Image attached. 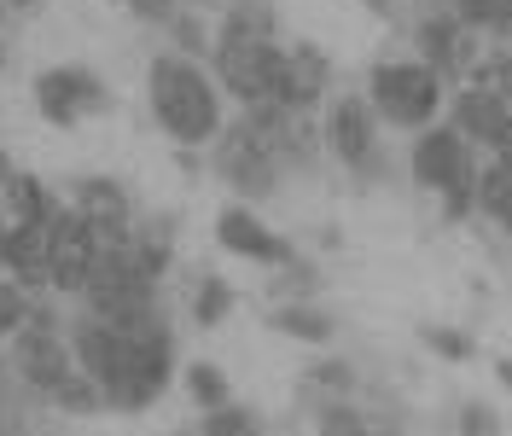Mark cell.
I'll return each mask as SVG.
<instances>
[{
  "label": "cell",
  "mask_w": 512,
  "mask_h": 436,
  "mask_svg": "<svg viewBox=\"0 0 512 436\" xmlns=\"http://www.w3.org/2000/svg\"><path fill=\"white\" fill-rule=\"evenodd\" d=\"M47 407H53V413H64V419H82V413H105V390H99L94 378L76 367V373H70V378L59 384V396H53Z\"/></svg>",
  "instance_id": "30"
},
{
  "label": "cell",
  "mask_w": 512,
  "mask_h": 436,
  "mask_svg": "<svg viewBox=\"0 0 512 436\" xmlns=\"http://www.w3.org/2000/svg\"><path fill=\"white\" fill-rule=\"evenodd\" d=\"M0 378H6V355H0Z\"/></svg>",
  "instance_id": "45"
},
{
  "label": "cell",
  "mask_w": 512,
  "mask_h": 436,
  "mask_svg": "<svg viewBox=\"0 0 512 436\" xmlns=\"http://www.w3.org/2000/svg\"><path fill=\"white\" fill-rule=\"evenodd\" d=\"M6 12H12V6L0 0V70H6V59H12V53H6Z\"/></svg>",
  "instance_id": "41"
},
{
  "label": "cell",
  "mask_w": 512,
  "mask_h": 436,
  "mask_svg": "<svg viewBox=\"0 0 512 436\" xmlns=\"http://www.w3.org/2000/svg\"><path fill=\"white\" fill-rule=\"evenodd\" d=\"M361 94L373 99V111H379V123L390 134H419V128L443 123V111H448V82L425 59H414V53L373 59Z\"/></svg>",
  "instance_id": "4"
},
{
  "label": "cell",
  "mask_w": 512,
  "mask_h": 436,
  "mask_svg": "<svg viewBox=\"0 0 512 436\" xmlns=\"http://www.w3.org/2000/svg\"><path fill=\"white\" fill-rule=\"evenodd\" d=\"M99 250H105L99 233L64 204L59 216H53V297L82 303V291H88V280H94V268H99Z\"/></svg>",
  "instance_id": "14"
},
{
  "label": "cell",
  "mask_w": 512,
  "mask_h": 436,
  "mask_svg": "<svg viewBox=\"0 0 512 436\" xmlns=\"http://www.w3.org/2000/svg\"><path fill=\"white\" fill-rule=\"evenodd\" d=\"M320 140L326 157L355 181V192H379L396 181V157L384 146V123L367 94H332L326 117H320Z\"/></svg>",
  "instance_id": "3"
},
{
  "label": "cell",
  "mask_w": 512,
  "mask_h": 436,
  "mask_svg": "<svg viewBox=\"0 0 512 436\" xmlns=\"http://www.w3.org/2000/svg\"><path fill=\"white\" fill-rule=\"evenodd\" d=\"M454 12H460V24L466 30H478L489 47H501L512 41V0H448Z\"/></svg>",
  "instance_id": "26"
},
{
  "label": "cell",
  "mask_w": 512,
  "mask_h": 436,
  "mask_svg": "<svg viewBox=\"0 0 512 436\" xmlns=\"http://www.w3.org/2000/svg\"><path fill=\"white\" fill-rule=\"evenodd\" d=\"M478 216L495 221L512 239V169L489 163V157H483V181H478Z\"/></svg>",
  "instance_id": "27"
},
{
  "label": "cell",
  "mask_w": 512,
  "mask_h": 436,
  "mask_svg": "<svg viewBox=\"0 0 512 436\" xmlns=\"http://www.w3.org/2000/svg\"><path fill=\"white\" fill-rule=\"evenodd\" d=\"M64 204H70L76 216L94 227L105 250L128 245V233H134V221H140V210H134V192H128L117 175H76V181H70V192H64Z\"/></svg>",
  "instance_id": "13"
},
{
  "label": "cell",
  "mask_w": 512,
  "mask_h": 436,
  "mask_svg": "<svg viewBox=\"0 0 512 436\" xmlns=\"http://www.w3.org/2000/svg\"><path fill=\"white\" fill-rule=\"evenodd\" d=\"M495 384L512 396V355H495Z\"/></svg>",
  "instance_id": "40"
},
{
  "label": "cell",
  "mask_w": 512,
  "mask_h": 436,
  "mask_svg": "<svg viewBox=\"0 0 512 436\" xmlns=\"http://www.w3.org/2000/svg\"><path fill=\"white\" fill-rule=\"evenodd\" d=\"M408 47H414V59H425L437 76H443L448 88H460L472 70H478V59L489 53V41H483L478 30H466L460 24V12L454 6H425L414 18V30H408Z\"/></svg>",
  "instance_id": "8"
},
{
  "label": "cell",
  "mask_w": 512,
  "mask_h": 436,
  "mask_svg": "<svg viewBox=\"0 0 512 436\" xmlns=\"http://www.w3.org/2000/svg\"><path fill=\"white\" fill-rule=\"evenodd\" d=\"M210 70L222 82L233 105H262L280 94V70H286V41H262V35H216Z\"/></svg>",
  "instance_id": "7"
},
{
  "label": "cell",
  "mask_w": 512,
  "mask_h": 436,
  "mask_svg": "<svg viewBox=\"0 0 512 436\" xmlns=\"http://www.w3.org/2000/svg\"><path fill=\"white\" fill-rule=\"evenodd\" d=\"M338 88V64L332 53L320 47V41H286V70H280V105L286 111H303V117H315L320 105L332 99Z\"/></svg>",
  "instance_id": "15"
},
{
  "label": "cell",
  "mask_w": 512,
  "mask_h": 436,
  "mask_svg": "<svg viewBox=\"0 0 512 436\" xmlns=\"http://www.w3.org/2000/svg\"><path fill=\"white\" fill-rule=\"evenodd\" d=\"M419 343H425V349H431L437 361H454V367L478 355L472 332H460V326H437V320H431V326H419Z\"/></svg>",
  "instance_id": "34"
},
{
  "label": "cell",
  "mask_w": 512,
  "mask_h": 436,
  "mask_svg": "<svg viewBox=\"0 0 512 436\" xmlns=\"http://www.w3.org/2000/svg\"><path fill=\"white\" fill-rule=\"evenodd\" d=\"M315 436H379V431H373V413L355 396H326V402H315Z\"/></svg>",
  "instance_id": "25"
},
{
  "label": "cell",
  "mask_w": 512,
  "mask_h": 436,
  "mask_svg": "<svg viewBox=\"0 0 512 436\" xmlns=\"http://www.w3.org/2000/svg\"><path fill=\"white\" fill-rule=\"evenodd\" d=\"M82 309L105 314L117 326H134V320L163 309V280H152L134 262L128 245H111V250H99V268H94V280H88V291H82Z\"/></svg>",
  "instance_id": "5"
},
{
  "label": "cell",
  "mask_w": 512,
  "mask_h": 436,
  "mask_svg": "<svg viewBox=\"0 0 512 436\" xmlns=\"http://www.w3.org/2000/svg\"><path fill=\"white\" fill-rule=\"evenodd\" d=\"M146 111L175 152H210L227 128V94L216 70L175 47L152 53V64H146Z\"/></svg>",
  "instance_id": "1"
},
{
  "label": "cell",
  "mask_w": 512,
  "mask_h": 436,
  "mask_svg": "<svg viewBox=\"0 0 512 436\" xmlns=\"http://www.w3.org/2000/svg\"><path fill=\"white\" fill-rule=\"evenodd\" d=\"M35 407H47V402H35L30 390L12 378V367H6V378H0V436H35Z\"/></svg>",
  "instance_id": "28"
},
{
  "label": "cell",
  "mask_w": 512,
  "mask_h": 436,
  "mask_svg": "<svg viewBox=\"0 0 512 436\" xmlns=\"http://www.w3.org/2000/svg\"><path fill=\"white\" fill-rule=\"evenodd\" d=\"M448 123L460 128L478 152H489L501 140V128L512 123V105L489 82H460V88H448Z\"/></svg>",
  "instance_id": "16"
},
{
  "label": "cell",
  "mask_w": 512,
  "mask_h": 436,
  "mask_svg": "<svg viewBox=\"0 0 512 436\" xmlns=\"http://www.w3.org/2000/svg\"><path fill=\"white\" fill-rule=\"evenodd\" d=\"M128 6V18H140L146 30H169V18L187 6V0H123Z\"/></svg>",
  "instance_id": "37"
},
{
  "label": "cell",
  "mask_w": 512,
  "mask_h": 436,
  "mask_svg": "<svg viewBox=\"0 0 512 436\" xmlns=\"http://www.w3.org/2000/svg\"><path fill=\"white\" fill-rule=\"evenodd\" d=\"M483 157H489V163H501V169H512V123L501 128V140H495V146H489Z\"/></svg>",
  "instance_id": "38"
},
{
  "label": "cell",
  "mask_w": 512,
  "mask_h": 436,
  "mask_svg": "<svg viewBox=\"0 0 512 436\" xmlns=\"http://www.w3.org/2000/svg\"><path fill=\"white\" fill-rule=\"evenodd\" d=\"M466 82H489V88H495V94H501V99L512 105V41L489 47V53L478 59V70H472Z\"/></svg>",
  "instance_id": "35"
},
{
  "label": "cell",
  "mask_w": 512,
  "mask_h": 436,
  "mask_svg": "<svg viewBox=\"0 0 512 436\" xmlns=\"http://www.w3.org/2000/svg\"><path fill=\"white\" fill-rule=\"evenodd\" d=\"M0 210H6L12 221H53L64 210V198L47 187L35 169H18V175H12V187H6V204H0Z\"/></svg>",
  "instance_id": "21"
},
{
  "label": "cell",
  "mask_w": 512,
  "mask_h": 436,
  "mask_svg": "<svg viewBox=\"0 0 512 436\" xmlns=\"http://www.w3.org/2000/svg\"><path fill=\"white\" fill-rule=\"evenodd\" d=\"M268 326L291 343H309V349H326V343L338 338V314L320 309L315 297H303V303H274V309H268Z\"/></svg>",
  "instance_id": "18"
},
{
  "label": "cell",
  "mask_w": 512,
  "mask_h": 436,
  "mask_svg": "<svg viewBox=\"0 0 512 436\" xmlns=\"http://www.w3.org/2000/svg\"><path fill=\"white\" fill-rule=\"evenodd\" d=\"M192 436H198V431H192Z\"/></svg>",
  "instance_id": "46"
},
{
  "label": "cell",
  "mask_w": 512,
  "mask_h": 436,
  "mask_svg": "<svg viewBox=\"0 0 512 436\" xmlns=\"http://www.w3.org/2000/svg\"><path fill=\"white\" fill-rule=\"evenodd\" d=\"M233 309H239V291H233V280L227 274H198L192 280V297H187V314L198 332H216V326H227L233 320Z\"/></svg>",
  "instance_id": "20"
},
{
  "label": "cell",
  "mask_w": 512,
  "mask_h": 436,
  "mask_svg": "<svg viewBox=\"0 0 512 436\" xmlns=\"http://www.w3.org/2000/svg\"><path fill=\"white\" fill-rule=\"evenodd\" d=\"M216 245H222L227 256H239V262L268 268V274L303 256V250L291 245L280 227H268V221H262V210H256V204H239V198L216 210Z\"/></svg>",
  "instance_id": "12"
},
{
  "label": "cell",
  "mask_w": 512,
  "mask_h": 436,
  "mask_svg": "<svg viewBox=\"0 0 512 436\" xmlns=\"http://www.w3.org/2000/svg\"><path fill=\"white\" fill-rule=\"evenodd\" d=\"M216 35H262V41H280V12L274 0H227L216 12Z\"/></svg>",
  "instance_id": "22"
},
{
  "label": "cell",
  "mask_w": 512,
  "mask_h": 436,
  "mask_svg": "<svg viewBox=\"0 0 512 436\" xmlns=\"http://www.w3.org/2000/svg\"><path fill=\"white\" fill-rule=\"evenodd\" d=\"M454 436H501V413L478 396H466V402L454 407Z\"/></svg>",
  "instance_id": "36"
},
{
  "label": "cell",
  "mask_w": 512,
  "mask_h": 436,
  "mask_svg": "<svg viewBox=\"0 0 512 436\" xmlns=\"http://www.w3.org/2000/svg\"><path fill=\"white\" fill-rule=\"evenodd\" d=\"M181 390H187V402L198 407V413H216V407L239 402V396H233V384H227V373L216 367V361H187V367H181Z\"/></svg>",
  "instance_id": "24"
},
{
  "label": "cell",
  "mask_w": 512,
  "mask_h": 436,
  "mask_svg": "<svg viewBox=\"0 0 512 436\" xmlns=\"http://www.w3.org/2000/svg\"><path fill=\"white\" fill-rule=\"evenodd\" d=\"M6 367H12V378L30 390L35 402H53V396H59V384L76 373V349H70V332L24 326L18 338L6 343Z\"/></svg>",
  "instance_id": "11"
},
{
  "label": "cell",
  "mask_w": 512,
  "mask_h": 436,
  "mask_svg": "<svg viewBox=\"0 0 512 436\" xmlns=\"http://www.w3.org/2000/svg\"><path fill=\"white\" fill-rule=\"evenodd\" d=\"M472 175H483V152L454 123H431L408 140V181H414L419 192L443 198L448 187H460V181H472Z\"/></svg>",
  "instance_id": "9"
},
{
  "label": "cell",
  "mask_w": 512,
  "mask_h": 436,
  "mask_svg": "<svg viewBox=\"0 0 512 436\" xmlns=\"http://www.w3.org/2000/svg\"><path fill=\"white\" fill-rule=\"evenodd\" d=\"M0 274H12L30 291H53V221H12Z\"/></svg>",
  "instance_id": "17"
},
{
  "label": "cell",
  "mask_w": 512,
  "mask_h": 436,
  "mask_svg": "<svg viewBox=\"0 0 512 436\" xmlns=\"http://www.w3.org/2000/svg\"><path fill=\"white\" fill-rule=\"evenodd\" d=\"M6 6H35V0H6Z\"/></svg>",
  "instance_id": "44"
},
{
  "label": "cell",
  "mask_w": 512,
  "mask_h": 436,
  "mask_svg": "<svg viewBox=\"0 0 512 436\" xmlns=\"http://www.w3.org/2000/svg\"><path fill=\"white\" fill-rule=\"evenodd\" d=\"M163 35H169L175 53H187V59H210V53H216V12H204V6H181Z\"/></svg>",
  "instance_id": "23"
},
{
  "label": "cell",
  "mask_w": 512,
  "mask_h": 436,
  "mask_svg": "<svg viewBox=\"0 0 512 436\" xmlns=\"http://www.w3.org/2000/svg\"><path fill=\"white\" fill-rule=\"evenodd\" d=\"M268 291H274V303H303V297L320 291V268L309 262V256H297V262H286V268H274Z\"/></svg>",
  "instance_id": "32"
},
{
  "label": "cell",
  "mask_w": 512,
  "mask_h": 436,
  "mask_svg": "<svg viewBox=\"0 0 512 436\" xmlns=\"http://www.w3.org/2000/svg\"><path fill=\"white\" fill-rule=\"evenodd\" d=\"M361 6H367V12H390V6H396V0H361Z\"/></svg>",
  "instance_id": "43"
},
{
  "label": "cell",
  "mask_w": 512,
  "mask_h": 436,
  "mask_svg": "<svg viewBox=\"0 0 512 436\" xmlns=\"http://www.w3.org/2000/svg\"><path fill=\"white\" fill-rule=\"evenodd\" d=\"M30 309H35V291L6 274V280H0V343H12L30 326Z\"/></svg>",
  "instance_id": "33"
},
{
  "label": "cell",
  "mask_w": 512,
  "mask_h": 436,
  "mask_svg": "<svg viewBox=\"0 0 512 436\" xmlns=\"http://www.w3.org/2000/svg\"><path fill=\"white\" fill-rule=\"evenodd\" d=\"M198 436H268L262 431V413L245 402H227L216 413H198Z\"/></svg>",
  "instance_id": "31"
},
{
  "label": "cell",
  "mask_w": 512,
  "mask_h": 436,
  "mask_svg": "<svg viewBox=\"0 0 512 436\" xmlns=\"http://www.w3.org/2000/svg\"><path fill=\"white\" fill-rule=\"evenodd\" d=\"M12 175H18V157L0 146V204H6V187H12Z\"/></svg>",
  "instance_id": "39"
},
{
  "label": "cell",
  "mask_w": 512,
  "mask_h": 436,
  "mask_svg": "<svg viewBox=\"0 0 512 436\" xmlns=\"http://www.w3.org/2000/svg\"><path fill=\"white\" fill-rule=\"evenodd\" d=\"M30 99H35V111H41V123L64 128V134L82 128V123H94V117H105V111L117 105L111 82L99 76L94 64H47V70H35Z\"/></svg>",
  "instance_id": "6"
},
{
  "label": "cell",
  "mask_w": 512,
  "mask_h": 436,
  "mask_svg": "<svg viewBox=\"0 0 512 436\" xmlns=\"http://www.w3.org/2000/svg\"><path fill=\"white\" fill-rule=\"evenodd\" d=\"M175 378H181V349H175V332H169V309H158L123 326V373L105 390V407L111 413H152Z\"/></svg>",
  "instance_id": "2"
},
{
  "label": "cell",
  "mask_w": 512,
  "mask_h": 436,
  "mask_svg": "<svg viewBox=\"0 0 512 436\" xmlns=\"http://www.w3.org/2000/svg\"><path fill=\"white\" fill-rule=\"evenodd\" d=\"M175 227H181V216H163V210H152V216L134 221V233H128L134 262H140L152 280H169V268H175Z\"/></svg>",
  "instance_id": "19"
},
{
  "label": "cell",
  "mask_w": 512,
  "mask_h": 436,
  "mask_svg": "<svg viewBox=\"0 0 512 436\" xmlns=\"http://www.w3.org/2000/svg\"><path fill=\"white\" fill-rule=\"evenodd\" d=\"M303 390H309V402H326V396H355V390H361V373H355V361L326 355V361H315V367L303 373Z\"/></svg>",
  "instance_id": "29"
},
{
  "label": "cell",
  "mask_w": 512,
  "mask_h": 436,
  "mask_svg": "<svg viewBox=\"0 0 512 436\" xmlns=\"http://www.w3.org/2000/svg\"><path fill=\"white\" fill-rule=\"evenodd\" d=\"M210 175L222 181L239 204H268L274 192L286 187V169H280V157L274 152H262L245 128L227 117V128H222V140L210 146Z\"/></svg>",
  "instance_id": "10"
},
{
  "label": "cell",
  "mask_w": 512,
  "mask_h": 436,
  "mask_svg": "<svg viewBox=\"0 0 512 436\" xmlns=\"http://www.w3.org/2000/svg\"><path fill=\"white\" fill-rule=\"evenodd\" d=\"M6 239H12V216L0 210V268H6Z\"/></svg>",
  "instance_id": "42"
}]
</instances>
